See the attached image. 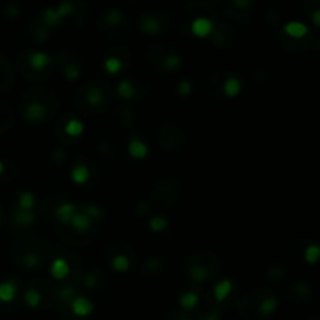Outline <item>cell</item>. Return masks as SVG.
Wrapping results in <instances>:
<instances>
[{"label": "cell", "instance_id": "obj_1", "mask_svg": "<svg viewBox=\"0 0 320 320\" xmlns=\"http://www.w3.org/2000/svg\"><path fill=\"white\" fill-rule=\"evenodd\" d=\"M70 308L75 316L78 317H86L94 311V303L89 300V298H84V297H75L73 302L70 303Z\"/></svg>", "mask_w": 320, "mask_h": 320}, {"label": "cell", "instance_id": "obj_2", "mask_svg": "<svg viewBox=\"0 0 320 320\" xmlns=\"http://www.w3.org/2000/svg\"><path fill=\"white\" fill-rule=\"evenodd\" d=\"M192 33L198 38H206L208 35H211L212 31V22L206 17H197L194 22L191 25Z\"/></svg>", "mask_w": 320, "mask_h": 320}, {"label": "cell", "instance_id": "obj_3", "mask_svg": "<svg viewBox=\"0 0 320 320\" xmlns=\"http://www.w3.org/2000/svg\"><path fill=\"white\" fill-rule=\"evenodd\" d=\"M46 117V106L39 102H31L25 111V119L30 122H39Z\"/></svg>", "mask_w": 320, "mask_h": 320}, {"label": "cell", "instance_id": "obj_4", "mask_svg": "<svg viewBox=\"0 0 320 320\" xmlns=\"http://www.w3.org/2000/svg\"><path fill=\"white\" fill-rule=\"evenodd\" d=\"M16 294H17V284L14 280L0 283V300L2 302H5V303L13 302L16 298Z\"/></svg>", "mask_w": 320, "mask_h": 320}, {"label": "cell", "instance_id": "obj_5", "mask_svg": "<svg viewBox=\"0 0 320 320\" xmlns=\"http://www.w3.org/2000/svg\"><path fill=\"white\" fill-rule=\"evenodd\" d=\"M50 273L55 280H64L70 273V265L64 259H55L50 265Z\"/></svg>", "mask_w": 320, "mask_h": 320}, {"label": "cell", "instance_id": "obj_6", "mask_svg": "<svg viewBox=\"0 0 320 320\" xmlns=\"http://www.w3.org/2000/svg\"><path fill=\"white\" fill-rule=\"evenodd\" d=\"M77 206L72 205V203H63L57 208L55 216L60 222L63 223H70V220L73 219V216L77 214Z\"/></svg>", "mask_w": 320, "mask_h": 320}, {"label": "cell", "instance_id": "obj_7", "mask_svg": "<svg viewBox=\"0 0 320 320\" xmlns=\"http://www.w3.org/2000/svg\"><path fill=\"white\" fill-rule=\"evenodd\" d=\"M284 31L291 38H303L308 35L309 30L303 22H300V20H291V22H287L284 25Z\"/></svg>", "mask_w": 320, "mask_h": 320}, {"label": "cell", "instance_id": "obj_8", "mask_svg": "<svg viewBox=\"0 0 320 320\" xmlns=\"http://www.w3.org/2000/svg\"><path fill=\"white\" fill-rule=\"evenodd\" d=\"M70 225L73 230H77V231H88L92 228V219L88 217L84 212H77L75 216H73V219L70 220Z\"/></svg>", "mask_w": 320, "mask_h": 320}, {"label": "cell", "instance_id": "obj_9", "mask_svg": "<svg viewBox=\"0 0 320 320\" xmlns=\"http://www.w3.org/2000/svg\"><path fill=\"white\" fill-rule=\"evenodd\" d=\"M49 61H50V57L46 52H35V53H31L28 58L30 66L35 70H42L49 64Z\"/></svg>", "mask_w": 320, "mask_h": 320}, {"label": "cell", "instance_id": "obj_10", "mask_svg": "<svg viewBox=\"0 0 320 320\" xmlns=\"http://www.w3.org/2000/svg\"><path fill=\"white\" fill-rule=\"evenodd\" d=\"M128 153H130L133 158H137V159H142V158H145L147 156V153H148V148H147V145L142 142V141H139V139H131L130 141V144H128Z\"/></svg>", "mask_w": 320, "mask_h": 320}, {"label": "cell", "instance_id": "obj_11", "mask_svg": "<svg viewBox=\"0 0 320 320\" xmlns=\"http://www.w3.org/2000/svg\"><path fill=\"white\" fill-rule=\"evenodd\" d=\"M241 80L238 77H228L225 84H223V92H225L227 97H236V95L241 92Z\"/></svg>", "mask_w": 320, "mask_h": 320}, {"label": "cell", "instance_id": "obj_12", "mask_svg": "<svg viewBox=\"0 0 320 320\" xmlns=\"http://www.w3.org/2000/svg\"><path fill=\"white\" fill-rule=\"evenodd\" d=\"M233 289V283L230 280H222L216 284L214 287V297H216V300L222 302V300H225V298L230 295Z\"/></svg>", "mask_w": 320, "mask_h": 320}, {"label": "cell", "instance_id": "obj_13", "mask_svg": "<svg viewBox=\"0 0 320 320\" xmlns=\"http://www.w3.org/2000/svg\"><path fill=\"white\" fill-rule=\"evenodd\" d=\"M89 177H91V172H89L88 166H84V164H80L77 167H73V170H72V180L75 181L77 185L86 183V181L89 180Z\"/></svg>", "mask_w": 320, "mask_h": 320}, {"label": "cell", "instance_id": "obj_14", "mask_svg": "<svg viewBox=\"0 0 320 320\" xmlns=\"http://www.w3.org/2000/svg\"><path fill=\"white\" fill-rule=\"evenodd\" d=\"M141 27L148 35H156L159 31V28H161V25H159V20L155 16H145L142 19V22H141Z\"/></svg>", "mask_w": 320, "mask_h": 320}, {"label": "cell", "instance_id": "obj_15", "mask_svg": "<svg viewBox=\"0 0 320 320\" xmlns=\"http://www.w3.org/2000/svg\"><path fill=\"white\" fill-rule=\"evenodd\" d=\"M117 92H119V95L124 99H133L136 95V88L130 80H122L117 84Z\"/></svg>", "mask_w": 320, "mask_h": 320}, {"label": "cell", "instance_id": "obj_16", "mask_svg": "<svg viewBox=\"0 0 320 320\" xmlns=\"http://www.w3.org/2000/svg\"><path fill=\"white\" fill-rule=\"evenodd\" d=\"M305 261L308 264H317L320 261V245L319 244H309L305 249Z\"/></svg>", "mask_w": 320, "mask_h": 320}, {"label": "cell", "instance_id": "obj_17", "mask_svg": "<svg viewBox=\"0 0 320 320\" xmlns=\"http://www.w3.org/2000/svg\"><path fill=\"white\" fill-rule=\"evenodd\" d=\"M17 205H19V209H20V211H31V209L35 208V195L31 194L30 191L22 192V194L19 195Z\"/></svg>", "mask_w": 320, "mask_h": 320}, {"label": "cell", "instance_id": "obj_18", "mask_svg": "<svg viewBox=\"0 0 320 320\" xmlns=\"http://www.w3.org/2000/svg\"><path fill=\"white\" fill-rule=\"evenodd\" d=\"M188 273H189V276H191L192 280L198 281V283L208 280V276H209L206 267H203V265H200V264H194V265H192Z\"/></svg>", "mask_w": 320, "mask_h": 320}, {"label": "cell", "instance_id": "obj_19", "mask_svg": "<svg viewBox=\"0 0 320 320\" xmlns=\"http://www.w3.org/2000/svg\"><path fill=\"white\" fill-rule=\"evenodd\" d=\"M35 220V214L31 211H20L17 209L14 212V222L20 227H28L31 222Z\"/></svg>", "mask_w": 320, "mask_h": 320}, {"label": "cell", "instance_id": "obj_20", "mask_svg": "<svg viewBox=\"0 0 320 320\" xmlns=\"http://www.w3.org/2000/svg\"><path fill=\"white\" fill-rule=\"evenodd\" d=\"M111 265H113V269L116 272L124 273V272H127L128 269H130V259H128L125 255H117V256H114V258H113Z\"/></svg>", "mask_w": 320, "mask_h": 320}, {"label": "cell", "instance_id": "obj_21", "mask_svg": "<svg viewBox=\"0 0 320 320\" xmlns=\"http://www.w3.org/2000/svg\"><path fill=\"white\" fill-rule=\"evenodd\" d=\"M84 131V125L80 119H70L66 124V133L72 137L75 136H81V133Z\"/></svg>", "mask_w": 320, "mask_h": 320}, {"label": "cell", "instance_id": "obj_22", "mask_svg": "<svg viewBox=\"0 0 320 320\" xmlns=\"http://www.w3.org/2000/svg\"><path fill=\"white\" fill-rule=\"evenodd\" d=\"M24 300H25L27 306H30L31 309H35V308H38V306L41 305L42 297H41L39 291H36V289H28V291L25 292V295H24Z\"/></svg>", "mask_w": 320, "mask_h": 320}, {"label": "cell", "instance_id": "obj_23", "mask_svg": "<svg viewBox=\"0 0 320 320\" xmlns=\"http://www.w3.org/2000/svg\"><path fill=\"white\" fill-rule=\"evenodd\" d=\"M259 308H261L262 316H270L276 311V308H278V300H276L275 297H267L262 300Z\"/></svg>", "mask_w": 320, "mask_h": 320}, {"label": "cell", "instance_id": "obj_24", "mask_svg": "<svg viewBox=\"0 0 320 320\" xmlns=\"http://www.w3.org/2000/svg\"><path fill=\"white\" fill-rule=\"evenodd\" d=\"M178 302L180 305L186 308V309H191V308H194L197 306L198 303V295L195 292H186V294H181L180 298H178Z\"/></svg>", "mask_w": 320, "mask_h": 320}, {"label": "cell", "instance_id": "obj_25", "mask_svg": "<svg viewBox=\"0 0 320 320\" xmlns=\"http://www.w3.org/2000/svg\"><path fill=\"white\" fill-rule=\"evenodd\" d=\"M181 66V58L177 53H169L163 61V69L164 70H177Z\"/></svg>", "mask_w": 320, "mask_h": 320}, {"label": "cell", "instance_id": "obj_26", "mask_svg": "<svg viewBox=\"0 0 320 320\" xmlns=\"http://www.w3.org/2000/svg\"><path fill=\"white\" fill-rule=\"evenodd\" d=\"M42 19H44V24L49 27H55L61 22V17L57 14L55 9H46L44 14H42Z\"/></svg>", "mask_w": 320, "mask_h": 320}, {"label": "cell", "instance_id": "obj_27", "mask_svg": "<svg viewBox=\"0 0 320 320\" xmlns=\"http://www.w3.org/2000/svg\"><path fill=\"white\" fill-rule=\"evenodd\" d=\"M105 99V92L102 88H92L88 92V102L91 105H99Z\"/></svg>", "mask_w": 320, "mask_h": 320}, {"label": "cell", "instance_id": "obj_28", "mask_svg": "<svg viewBox=\"0 0 320 320\" xmlns=\"http://www.w3.org/2000/svg\"><path fill=\"white\" fill-rule=\"evenodd\" d=\"M105 69H106V72H110V73H117L122 69V63H121V60H117V58H106Z\"/></svg>", "mask_w": 320, "mask_h": 320}, {"label": "cell", "instance_id": "obj_29", "mask_svg": "<svg viewBox=\"0 0 320 320\" xmlns=\"http://www.w3.org/2000/svg\"><path fill=\"white\" fill-rule=\"evenodd\" d=\"M148 227H150L152 231H163L167 227V220L164 217H161V216H155L150 220V223H148Z\"/></svg>", "mask_w": 320, "mask_h": 320}, {"label": "cell", "instance_id": "obj_30", "mask_svg": "<svg viewBox=\"0 0 320 320\" xmlns=\"http://www.w3.org/2000/svg\"><path fill=\"white\" fill-rule=\"evenodd\" d=\"M73 9H75V6H73V3H70V2H64V3H60V5L55 8V11H57V14L63 19V17H66V16L72 14V13H73Z\"/></svg>", "mask_w": 320, "mask_h": 320}, {"label": "cell", "instance_id": "obj_31", "mask_svg": "<svg viewBox=\"0 0 320 320\" xmlns=\"http://www.w3.org/2000/svg\"><path fill=\"white\" fill-rule=\"evenodd\" d=\"M24 265L27 269H35L39 265V256L35 252H28L24 256Z\"/></svg>", "mask_w": 320, "mask_h": 320}, {"label": "cell", "instance_id": "obj_32", "mask_svg": "<svg viewBox=\"0 0 320 320\" xmlns=\"http://www.w3.org/2000/svg\"><path fill=\"white\" fill-rule=\"evenodd\" d=\"M64 75H66L67 80H77L80 77V69L75 63H70L66 66V69H64Z\"/></svg>", "mask_w": 320, "mask_h": 320}, {"label": "cell", "instance_id": "obj_33", "mask_svg": "<svg viewBox=\"0 0 320 320\" xmlns=\"http://www.w3.org/2000/svg\"><path fill=\"white\" fill-rule=\"evenodd\" d=\"M294 292L298 294L300 297H306V295L311 294V286H309L308 283H303V281L295 283L294 284Z\"/></svg>", "mask_w": 320, "mask_h": 320}, {"label": "cell", "instance_id": "obj_34", "mask_svg": "<svg viewBox=\"0 0 320 320\" xmlns=\"http://www.w3.org/2000/svg\"><path fill=\"white\" fill-rule=\"evenodd\" d=\"M84 214H86L88 217H91V219H100L102 216H103V212H102V209L99 208V206H95V205H88L86 208H84Z\"/></svg>", "mask_w": 320, "mask_h": 320}, {"label": "cell", "instance_id": "obj_35", "mask_svg": "<svg viewBox=\"0 0 320 320\" xmlns=\"http://www.w3.org/2000/svg\"><path fill=\"white\" fill-rule=\"evenodd\" d=\"M60 298L63 303H72L73 298H75V291L70 289V287H66V289H63L61 294H60Z\"/></svg>", "mask_w": 320, "mask_h": 320}, {"label": "cell", "instance_id": "obj_36", "mask_svg": "<svg viewBox=\"0 0 320 320\" xmlns=\"http://www.w3.org/2000/svg\"><path fill=\"white\" fill-rule=\"evenodd\" d=\"M105 19L108 20V22H111V24H117V22H121V20L124 19V14L121 11H116V9H113V11H108L105 14Z\"/></svg>", "mask_w": 320, "mask_h": 320}, {"label": "cell", "instance_id": "obj_37", "mask_svg": "<svg viewBox=\"0 0 320 320\" xmlns=\"http://www.w3.org/2000/svg\"><path fill=\"white\" fill-rule=\"evenodd\" d=\"M192 91V86L189 81H180L178 83V94L180 95H188Z\"/></svg>", "mask_w": 320, "mask_h": 320}, {"label": "cell", "instance_id": "obj_38", "mask_svg": "<svg viewBox=\"0 0 320 320\" xmlns=\"http://www.w3.org/2000/svg\"><path fill=\"white\" fill-rule=\"evenodd\" d=\"M84 284H86V286L89 287V289H94V287L97 286V276L92 275V273L88 275L86 278H84Z\"/></svg>", "mask_w": 320, "mask_h": 320}, {"label": "cell", "instance_id": "obj_39", "mask_svg": "<svg viewBox=\"0 0 320 320\" xmlns=\"http://www.w3.org/2000/svg\"><path fill=\"white\" fill-rule=\"evenodd\" d=\"M311 20H313V24H314L316 27H320V9H316V11L313 13Z\"/></svg>", "mask_w": 320, "mask_h": 320}, {"label": "cell", "instance_id": "obj_40", "mask_svg": "<svg viewBox=\"0 0 320 320\" xmlns=\"http://www.w3.org/2000/svg\"><path fill=\"white\" fill-rule=\"evenodd\" d=\"M17 11H19V8H17V6H14V5L6 6V14H8V16L14 17V16H17Z\"/></svg>", "mask_w": 320, "mask_h": 320}, {"label": "cell", "instance_id": "obj_41", "mask_svg": "<svg viewBox=\"0 0 320 320\" xmlns=\"http://www.w3.org/2000/svg\"><path fill=\"white\" fill-rule=\"evenodd\" d=\"M269 273H270L272 278H281V273L283 272H281V269H272Z\"/></svg>", "mask_w": 320, "mask_h": 320}, {"label": "cell", "instance_id": "obj_42", "mask_svg": "<svg viewBox=\"0 0 320 320\" xmlns=\"http://www.w3.org/2000/svg\"><path fill=\"white\" fill-rule=\"evenodd\" d=\"M205 320H219V316H217V314H211V316H208Z\"/></svg>", "mask_w": 320, "mask_h": 320}, {"label": "cell", "instance_id": "obj_43", "mask_svg": "<svg viewBox=\"0 0 320 320\" xmlns=\"http://www.w3.org/2000/svg\"><path fill=\"white\" fill-rule=\"evenodd\" d=\"M234 5H238V6H249L250 3H249V2H236Z\"/></svg>", "mask_w": 320, "mask_h": 320}, {"label": "cell", "instance_id": "obj_44", "mask_svg": "<svg viewBox=\"0 0 320 320\" xmlns=\"http://www.w3.org/2000/svg\"><path fill=\"white\" fill-rule=\"evenodd\" d=\"M3 170H5V164H3L2 161H0V175L3 174Z\"/></svg>", "mask_w": 320, "mask_h": 320}]
</instances>
